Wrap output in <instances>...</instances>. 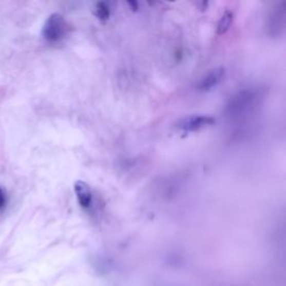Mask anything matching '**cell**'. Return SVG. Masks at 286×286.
Listing matches in <instances>:
<instances>
[{"label": "cell", "mask_w": 286, "mask_h": 286, "mask_svg": "<svg viewBox=\"0 0 286 286\" xmlns=\"http://www.w3.org/2000/svg\"><path fill=\"white\" fill-rule=\"evenodd\" d=\"M69 31V25L65 18L60 14L48 17L43 28V37L48 43H59L64 40Z\"/></svg>", "instance_id": "obj_1"}, {"label": "cell", "mask_w": 286, "mask_h": 286, "mask_svg": "<svg viewBox=\"0 0 286 286\" xmlns=\"http://www.w3.org/2000/svg\"><path fill=\"white\" fill-rule=\"evenodd\" d=\"M216 123V120L212 116L198 114V116H189L183 118L177 123V128L183 132H195L200 129L212 126Z\"/></svg>", "instance_id": "obj_2"}, {"label": "cell", "mask_w": 286, "mask_h": 286, "mask_svg": "<svg viewBox=\"0 0 286 286\" xmlns=\"http://www.w3.org/2000/svg\"><path fill=\"white\" fill-rule=\"evenodd\" d=\"M225 76V68L224 67H217V68H214L213 71L209 72L206 76H203V78L200 80L199 84L197 85V90L199 91H209L212 90L213 87L217 86L221 80L224 79Z\"/></svg>", "instance_id": "obj_3"}, {"label": "cell", "mask_w": 286, "mask_h": 286, "mask_svg": "<svg viewBox=\"0 0 286 286\" xmlns=\"http://www.w3.org/2000/svg\"><path fill=\"white\" fill-rule=\"evenodd\" d=\"M74 192L78 198L79 205L83 209H88L92 205L93 195L91 192V187L87 185L85 181L79 180L75 182L74 185Z\"/></svg>", "instance_id": "obj_4"}, {"label": "cell", "mask_w": 286, "mask_h": 286, "mask_svg": "<svg viewBox=\"0 0 286 286\" xmlns=\"http://www.w3.org/2000/svg\"><path fill=\"white\" fill-rule=\"evenodd\" d=\"M234 21V14L231 10H226L224 14L221 15L218 25H217V34L224 35L226 34L228 29L231 28L232 23Z\"/></svg>", "instance_id": "obj_5"}, {"label": "cell", "mask_w": 286, "mask_h": 286, "mask_svg": "<svg viewBox=\"0 0 286 286\" xmlns=\"http://www.w3.org/2000/svg\"><path fill=\"white\" fill-rule=\"evenodd\" d=\"M94 15L97 16L98 19L101 22H106L110 18V8L105 3L100 2L95 5L94 8Z\"/></svg>", "instance_id": "obj_6"}, {"label": "cell", "mask_w": 286, "mask_h": 286, "mask_svg": "<svg viewBox=\"0 0 286 286\" xmlns=\"http://www.w3.org/2000/svg\"><path fill=\"white\" fill-rule=\"evenodd\" d=\"M6 205H7V197H6V193L4 192V189L0 187V213L4 212Z\"/></svg>", "instance_id": "obj_7"}]
</instances>
